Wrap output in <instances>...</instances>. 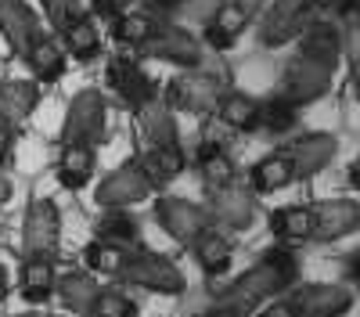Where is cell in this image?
<instances>
[{
	"label": "cell",
	"mask_w": 360,
	"mask_h": 317,
	"mask_svg": "<svg viewBox=\"0 0 360 317\" xmlns=\"http://www.w3.org/2000/svg\"><path fill=\"white\" fill-rule=\"evenodd\" d=\"M339 37H342V54L353 62V69H360V0L339 11Z\"/></svg>",
	"instance_id": "34"
},
{
	"label": "cell",
	"mask_w": 360,
	"mask_h": 317,
	"mask_svg": "<svg viewBox=\"0 0 360 317\" xmlns=\"http://www.w3.org/2000/svg\"><path fill=\"white\" fill-rule=\"evenodd\" d=\"M62 40H65V51L76 54L79 62H90V58L101 54V37L90 15H72L69 22H62Z\"/></svg>",
	"instance_id": "26"
},
{
	"label": "cell",
	"mask_w": 360,
	"mask_h": 317,
	"mask_svg": "<svg viewBox=\"0 0 360 317\" xmlns=\"http://www.w3.org/2000/svg\"><path fill=\"white\" fill-rule=\"evenodd\" d=\"M184 148H180V141L176 144H152V148H144V155H141V166H144V173L155 181V188H162V184H169L173 177H180L184 173Z\"/></svg>",
	"instance_id": "25"
},
{
	"label": "cell",
	"mask_w": 360,
	"mask_h": 317,
	"mask_svg": "<svg viewBox=\"0 0 360 317\" xmlns=\"http://www.w3.org/2000/svg\"><path fill=\"white\" fill-rule=\"evenodd\" d=\"M86 313L90 317H137V306L127 292H119V288H101Z\"/></svg>",
	"instance_id": "35"
},
{
	"label": "cell",
	"mask_w": 360,
	"mask_h": 317,
	"mask_svg": "<svg viewBox=\"0 0 360 317\" xmlns=\"http://www.w3.org/2000/svg\"><path fill=\"white\" fill-rule=\"evenodd\" d=\"M209 220L227 227V231H245L256 220V202L249 191L238 184L227 188H209Z\"/></svg>",
	"instance_id": "12"
},
{
	"label": "cell",
	"mask_w": 360,
	"mask_h": 317,
	"mask_svg": "<svg viewBox=\"0 0 360 317\" xmlns=\"http://www.w3.org/2000/svg\"><path fill=\"white\" fill-rule=\"evenodd\" d=\"M213 112L220 115V123L231 127V130L249 134V130L259 127V101L249 98V94H242V91H224L217 98V108Z\"/></svg>",
	"instance_id": "24"
},
{
	"label": "cell",
	"mask_w": 360,
	"mask_h": 317,
	"mask_svg": "<svg viewBox=\"0 0 360 317\" xmlns=\"http://www.w3.org/2000/svg\"><path fill=\"white\" fill-rule=\"evenodd\" d=\"M105 79H108L112 91L127 105H134V108H141V105H148L155 98L152 79H148V72L134 62V58H112L108 69H105Z\"/></svg>",
	"instance_id": "15"
},
{
	"label": "cell",
	"mask_w": 360,
	"mask_h": 317,
	"mask_svg": "<svg viewBox=\"0 0 360 317\" xmlns=\"http://www.w3.org/2000/svg\"><path fill=\"white\" fill-rule=\"evenodd\" d=\"M115 278L123 285H137V288H148V292H159V296H180L188 285L176 264H169L166 256L148 252V249H127Z\"/></svg>",
	"instance_id": "2"
},
{
	"label": "cell",
	"mask_w": 360,
	"mask_h": 317,
	"mask_svg": "<svg viewBox=\"0 0 360 317\" xmlns=\"http://www.w3.org/2000/svg\"><path fill=\"white\" fill-rule=\"evenodd\" d=\"M130 4H134V0H94V11L105 15V18H119Z\"/></svg>",
	"instance_id": "38"
},
{
	"label": "cell",
	"mask_w": 360,
	"mask_h": 317,
	"mask_svg": "<svg viewBox=\"0 0 360 317\" xmlns=\"http://www.w3.org/2000/svg\"><path fill=\"white\" fill-rule=\"evenodd\" d=\"M360 231V202L356 198H328L314 206V238L317 242H339Z\"/></svg>",
	"instance_id": "13"
},
{
	"label": "cell",
	"mask_w": 360,
	"mask_h": 317,
	"mask_svg": "<svg viewBox=\"0 0 360 317\" xmlns=\"http://www.w3.org/2000/svg\"><path fill=\"white\" fill-rule=\"evenodd\" d=\"M40 4H44V15H47V22L62 29V22H69V18H72L76 0H40Z\"/></svg>",
	"instance_id": "37"
},
{
	"label": "cell",
	"mask_w": 360,
	"mask_h": 317,
	"mask_svg": "<svg viewBox=\"0 0 360 317\" xmlns=\"http://www.w3.org/2000/svg\"><path fill=\"white\" fill-rule=\"evenodd\" d=\"M11 144H15V127L0 119V162L11 155Z\"/></svg>",
	"instance_id": "41"
},
{
	"label": "cell",
	"mask_w": 360,
	"mask_h": 317,
	"mask_svg": "<svg viewBox=\"0 0 360 317\" xmlns=\"http://www.w3.org/2000/svg\"><path fill=\"white\" fill-rule=\"evenodd\" d=\"M8 296V267H0V303Z\"/></svg>",
	"instance_id": "48"
},
{
	"label": "cell",
	"mask_w": 360,
	"mask_h": 317,
	"mask_svg": "<svg viewBox=\"0 0 360 317\" xmlns=\"http://www.w3.org/2000/svg\"><path fill=\"white\" fill-rule=\"evenodd\" d=\"M191 252H195L198 267H202L209 278L224 274V271L231 267V259H234V245H231V238L220 235V231H213V227L202 231V235L191 242Z\"/></svg>",
	"instance_id": "23"
},
{
	"label": "cell",
	"mask_w": 360,
	"mask_h": 317,
	"mask_svg": "<svg viewBox=\"0 0 360 317\" xmlns=\"http://www.w3.org/2000/svg\"><path fill=\"white\" fill-rule=\"evenodd\" d=\"M155 220H159V227L166 231V235L173 242H180V245H191L202 231L213 227L209 209H202L198 202H188V198H173V195L155 202Z\"/></svg>",
	"instance_id": "10"
},
{
	"label": "cell",
	"mask_w": 360,
	"mask_h": 317,
	"mask_svg": "<svg viewBox=\"0 0 360 317\" xmlns=\"http://www.w3.org/2000/svg\"><path fill=\"white\" fill-rule=\"evenodd\" d=\"M105 98L98 91H79L69 101L65 123H62V144H90L98 148L105 137Z\"/></svg>",
	"instance_id": "4"
},
{
	"label": "cell",
	"mask_w": 360,
	"mask_h": 317,
	"mask_svg": "<svg viewBox=\"0 0 360 317\" xmlns=\"http://www.w3.org/2000/svg\"><path fill=\"white\" fill-rule=\"evenodd\" d=\"M353 86H356V101H360V69H356V83Z\"/></svg>",
	"instance_id": "49"
},
{
	"label": "cell",
	"mask_w": 360,
	"mask_h": 317,
	"mask_svg": "<svg viewBox=\"0 0 360 317\" xmlns=\"http://www.w3.org/2000/svg\"><path fill=\"white\" fill-rule=\"evenodd\" d=\"M292 181H299V177H295V162L288 152H270L249 169V184L256 195H274V191L288 188Z\"/></svg>",
	"instance_id": "19"
},
{
	"label": "cell",
	"mask_w": 360,
	"mask_h": 317,
	"mask_svg": "<svg viewBox=\"0 0 360 317\" xmlns=\"http://www.w3.org/2000/svg\"><path fill=\"white\" fill-rule=\"evenodd\" d=\"M152 191H155V181L144 173L141 159H134L127 166H119L115 173H108V177L98 184L94 202L101 209H127V206H134V202H144Z\"/></svg>",
	"instance_id": "5"
},
{
	"label": "cell",
	"mask_w": 360,
	"mask_h": 317,
	"mask_svg": "<svg viewBox=\"0 0 360 317\" xmlns=\"http://www.w3.org/2000/svg\"><path fill=\"white\" fill-rule=\"evenodd\" d=\"M314 22V8L307 0H274L259 22V44L263 47H285L303 37V29Z\"/></svg>",
	"instance_id": "7"
},
{
	"label": "cell",
	"mask_w": 360,
	"mask_h": 317,
	"mask_svg": "<svg viewBox=\"0 0 360 317\" xmlns=\"http://www.w3.org/2000/svg\"><path fill=\"white\" fill-rule=\"evenodd\" d=\"M123 256H127V249L123 245H112V242H90L86 249H83V259H86V267L90 271H98V274H115L119 271V264H123Z\"/></svg>",
	"instance_id": "36"
},
{
	"label": "cell",
	"mask_w": 360,
	"mask_h": 317,
	"mask_svg": "<svg viewBox=\"0 0 360 317\" xmlns=\"http://www.w3.org/2000/svg\"><path fill=\"white\" fill-rule=\"evenodd\" d=\"M270 231L281 242H307L314 238V206H281L270 213Z\"/></svg>",
	"instance_id": "29"
},
{
	"label": "cell",
	"mask_w": 360,
	"mask_h": 317,
	"mask_svg": "<svg viewBox=\"0 0 360 317\" xmlns=\"http://www.w3.org/2000/svg\"><path fill=\"white\" fill-rule=\"evenodd\" d=\"M259 317H303V313H299V306L292 299H274Z\"/></svg>",
	"instance_id": "39"
},
{
	"label": "cell",
	"mask_w": 360,
	"mask_h": 317,
	"mask_svg": "<svg viewBox=\"0 0 360 317\" xmlns=\"http://www.w3.org/2000/svg\"><path fill=\"white\" fill-rule=\"evenodd\" d=\"M299 278V264L288 249H270L263 252L256 264L238 274L224 292H220V303H231V306H242V310H252L259 306L263 299H274L281 296L285 288H292Z\"/></svg>",
	"instance_id": "1"
},
{
	"label": "cell",
	"mask_w": 360,
	"mask_h": 317,
	"mask_svg": "<svg viewBox=\"0 0 360 317\" xmlns=\"http://www.w3.org/2000/svg\"><path fill=\"white\" fill-rule=\"evenodd\" d=\"M234 4H238V8H245L249 15H256V11L263 8V0H234Z\"/></svg>",
	"instance_id": "46"
},
{
	"label": "cell",
	"mask_w": 360,
	"mask_h": 317,
	"mask_svg": "<svg viewBox=\"0 0 360 317\" xmlns=\"http://www.w3.org/2000/svg\"><path fill=\"white\" fill-rule=\"evenodd\" d=\"M0 37L8 40L11 51L25 54L29 47L44 37L37 11L29 8L25 0H0Z\"/></svg>",
	"instance_id": "14"
},
{
	"label": "cell",
	"mask_w": 360,
	"mask_h": 317,
	"mask_svg": "<svg viewBox=\"0 0 360 317\" xmlns=\"http://www.w3.org/2000/svg\"><path fill=\"white\" fill-rule=\"evenodd\" d=\"M94 159L98 148L90 144H62V155H58V181L69 191H79L90 184V173H94Z\"/></svg>",
	"instance_id": "21"
},
{
	"label": "cell",
	"mask_w": 360,
	"mask_h": 317,
	"mask_svg": "<svg viewBox=\"0 0 360 317\" xmlns=\"http://www.w3.org/2000/svg\"><path fill=\"white\" fill-rule=\"evenodd\" d=\"M346 278H349V285L360 288V249H353V252L346 256Z\"/></svg>",
	"instance_id": "43"
},
{
	"label": "cell",
	"mask_w": 360,
	"mask_h": 317,
	"mask_svg": "<svg viewBox=\"0 0 360 317\" xmlns=\"http://www.w3.org/2000/svg\"><path fill=\"white\" fill-rule=\"evenodd\" d=\"M299 51L310 54V58H321L328 65H339L342 62V37H339V25L335 22H324V18H314L303 37H299Z\"/></svg>",
	"instance_id": "20"
},
{
	"label": "cell",
	"mask_w": 360,
	"mask_h": 317,
	"mask_svg": "<svg viewBox=\"0 0 360 317\" xmlns=\"http://www.w3.org/2000/svg\"><path fill=\"white\" fill-rule=\"evenodd\" d=\"M15 317H47V313H15Z\"/></svg>",
	"instance_id": "50"
},
{
	"label": "cell",
	"mask_w": 360,
	"mask_h": 317,
	"mask_svg": "<svg viewBox=\"0 0 360 317\" xmlns=\"http://www.w3.org/2000/svg\"><path fill=\"white\" fill-rule=\"evenodd\" d=\"M54 281H58V271H54V259L51 256H29L22 264V299L25 303H47L54 296Z\"/></svg>",
	"instance_id": "22"
},
{
	"label": "cell",
	"mask_w": 360,
	"mask_h": 317,
	"mask_svg": "<svg viewBox=\"0 0 360 317\" xmlns=\"http://www.w3.org/2000/svg\"><path fill=\"white\" fill-rule=\"evenodd\" d=\"M249 22H252V15L245 8H238L234 0H220L213 8V18L205 22V44L213 51H227L249 29Z\"/></svg>",
	"instance_id": "17"
},
{
	"label": "cell",
	"mask_w": 360,
	"mask_h": 317,
	"mask_svg": "<svg viewBox=\"0 0 360 317\" xmlns=\"http://www.w3.org/2000/svg\"><path fill=\"white\" fill-rule=\"evenodd\" d=\"M349 184H353V191H360V159L349 166Z\"/></svg>",
	"instance_id": "47"
},
{
	"label": "cell",
	"mask_w": 360,
	"mask_h": 317,
	"mask_svg": "<svg viewBox=\"0 0 360 317\" xmlns=\"http://www.w3.org/2000/svg\"><path fill=\"white\" fill-rule=\"evenodd\" d=\"M335 69L339 65H328V62H321V58H310V54L299 51L281 72V98H288L295 108L321 101L328 91H332Z\"/></svg>",
	"instance_id": "3"
},
{
	"label": "cell",
	"mask_w": 360,
	"mask_h": 317,
	"mask_svg": "<svg viewBox=\"0 0 360 317\" xmlns=\"http://www.w3.org/2000/svg\"><path fill=\"white\" fill-rule=\"evenodd\" d=\"M295 162V177H314L324 166H332V159L339 155V137L335 134H303L299 141H292V148H285Z\"/></svg>",
	"instance_id": "16"
},
{
	"label": "cell",
	"mask_w": 360,
	"mask_h": 317,
	"mask_svg": "<svg viewBox=\"0 0 360 317\" xmlns=\"http://www.w3.org/2000/svg\"><path fill=\"white\" fill-rule=\"evenodd\" d=\"M62 242V216L51 198H33L25 209V224H22V245L25 256H51L58 252Z\"/></svg>",
	"instance_id": "8"
},
{
	"label": "cell",
	"mask_w": 360,
	"mask_h": 317,
	"mask_svg": "<svg viewBox=\"0 0 360 317\" xmlns=\"http://www.w3.org/2000/svg\"><path fill=\"white\" fill-rule=\"evenodd\" d=\"M98 238L112 242V245H123V249H137L141 231L127 209H105V216L98 220Z\"/></svg>",
	"instance_id": "32"
},
{
	"label": "cell",
	"mask_w": 360,
	"mask_h": 317,
	"mask_svg": "<svg viewBox=\"0 0 360 317\" xmlns=\"http://www.w3.org/2000/svg\"><path fill=\"white\" fill-rule=\"evenodd\" d=\"M295 119H299V108L288 98H281V94L259 105V127L270 130V134H288L295 127Z\"/></svg>",
	"instance_id": "33"
},
{
	"label": "cell",
	"mask_w": 360,
	"mask_h": 317,
	"mask_svg": "<svg viewBox=\"0 0 360 317\" xmlns=\"http://www.w3.org/2000/svg\"><path fill=\"white\" fill-rule=\"evenodd\" d=\"M40 105V86L29 79H4L0 83V119L22 127Z\"/></svg>",
	"instance_id": "18"
},
{
	"label": "cell",
	"mask_w": 360,
	"mask_h": 317,
	"mask_svg": "<svg viewBox=\"0 0 360 317\" xmlns=\"http://www.w3.org/2000/svg\"><path fill=\"white\" fill-rule=\"evenodd\" d=\"M184 4H188V0H148V11H152V15H173Z\"/></svg>",
	"instance_id": "40"
},
{
	"label": "cell",
	"mask_w": 360,
	"mask_h": 317,
	"mask_svg": "<svg viewBox=\"0 0 360 317\" xmlns=\"http://www.w3.org/2000/svg\"><path fill=\"white\" fill-rule=\"evenodd\" d=\"M353 288L346 285H328V281H314V285H303L295 288L292 303L299 306L303 317H342L353 310Z\"/></svg>",
	"instance_id": "11"
},
{
	"label": "cell",
	"mask_w": 360,
	"mask_h": 317,
	"mask_svg": "<svg viewBox=\"0 0 360 317\" xmlns=\"http://www.w3.org/2000/svg\"><path fill=\"white\" fill-rule=\"evenodd\" d=\"M155 29H159V22L152 18V11H123L119 18H112V37L123 47H141Z\"/></svg>",
	"instance_id": "31"
},
{
	"label": "cell",
	"mask_w": 360,
	"mask_h": 317,
	"mask_svg": "<svg viewBox=\"0 0 360 317\" xmlns=\"http://www.w3.org/2000/svg\"><path fill=\"white\" fill-rule=\"evenodd\" d=\"M249 310H242V306H231V303H217L213 310H205L202 317H245Z\"/></svg>",
	"instance_id": "42"
},
{
	"label": "cell",
	"mask_w": 360,
	"mask_h": 317,
	"mask_svg": "<svg viewBox=\"0 0 360 317\" xmlns=\"http://www.w3.org/2000/svg\"><path fill=\"white\" fill-rule=\"evenodd\" d=\"M137 51L144 58L169 62V65H180V69H198L202 65V40L191 37L188 29H176V25H159Z\"/></svg>",
	"instance_id": "9"
},
{
	"label": "cell",
	"mask_w": 360,
	"mask_h": 317,
	"mask_svg": "<svg viewBox=\"0 0 360 317\" xmlns=\"http://www.w3.org/2000/svg\"><path fill=\"white\" fill-rule=\"evenodd\" d=\"M198 173H202L205 188H227V184H234V159L227 155L224 144L202 141L198 144Z\"/></svg>",
	"instance_id": "27"
},
{
	"label": "cell",
	"mask_w": 360,
	"mask_h": 317,
	"mask_svg": "<svg viewBox=\"0 0 360 317\" xmlns=\"http://www.w3.org/2000/svg\"><path fill=\"white\" fill-rule=\"evenodd\" d=\"M54 292L62 296V303L76 313H86L90 303H94V296L101 292V285L94 281V274H86V271H69L54 281Z\"/></svg>",
	"instance_id": "30"
},
{
	"label": "cell",
	"mask_w": 360,
	"mask_h": 317,
	"mask_svg": "<svg viewBox=\"0 0 360 317\" xmlns=\"http://www.w3.org/2000/svg\"><path fill=\"white\" fill-rule=\"evenodd\" d=\"M22 58H25V65L33 69V76L40 83H58L65 76V54H62V47H58L51 37H40Z\"/></svg>",
	"instance_id": "28"
},
{
	"label": "cell",
	"mask_w": 360,
	"mask_h": 317,
	"mask_svg": "<svg viewBox=\"0 0 360 317\" xmlns=\"http://www.w3.org/2000/svg\"><path fill=\"white\" fill-rule=\"evenodd\" d=\"M8 198H11V181L4 177V173H0V206H4Z\"/></svg>",
	"instance_id": "45"
},
{
	"label": "cell",
	"mask_w": 360,
	"mask_h": 317,
	"mask_svg": "<svg viewBox=\"0 0 360 317\" xmlns=\"http://www.w3.org/2000/svg\"><path fill=\"white\" fill-rule=\"evenodd\" d=\"M307 4H310L314 11H342L349 0H307Z\"/></svg>",
	"instance_id": "44"
},
{
	"label": "cell",
	"mask_w": 360,
	"mask_h": 317,
	"mask_svg": "<svg viewBox=\"0 0 360 317\" xmlns=\"http://www.w3.org/2000/svg\"><path fill=\"white\" fill-rule=\"evenodd\" d=\"M224 94V83L217 76H205L198 69H188L184 76H173L162 91V105L169 112H205L217 108V98Z\"/></svg>",
	"instance_id": "6"
}]
</instances>
